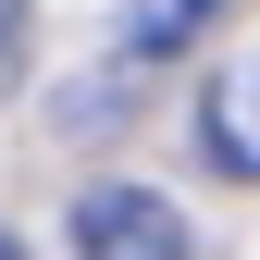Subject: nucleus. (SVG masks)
I'll use <instances>...</instances> for the list:
<instances>
[{
    "label": "nucleus",
    "instance_id": "1",
    "mask_svg": "<svg viewBox=\"0 0 260 260\" xmlns=\"http://www.w3.org/2000/svg\"><path fill=\"white\" fill-rule=\"evenodd\" d=\"M75 260H186V211L161 186H87L75 223H62Z\"/></svg>",
    "mask_w": 260,
    "mask_h": 260
},
{
    "label": "nucleus",
    "instance_id": "2",
    "mask_svg": "<svg viewBox=\"0 0 260 260\" xmlns=\"http://www.w3.org/2000/svg\"><path fill=\"white\" fill-rule=\"evenodd\" d=\"M199 161H211V174H248V186H260V50L211 75V100H199Z\"/></svg>",
    "mask_w": 260,
    "mask_h": 260
},
{
    "label": "nucleus",
    "instance_id": "3",
    "mask_svg": "<svg viewBox=\"0 0 260 260\" xmlns=\"http://www.w3.org/2000/svg\"><path fill=\"white\" fill-rule=\"evenodd\" d=\"M211 13H223V0H124V50L161 62V50H186V38H199Z\"/></svg>",
    "mask_w": 260,
    "mask_h": 260
},
{
    "label": "nucleus",
    "instance_id": "4",
    "mask_svg": "<svg viewBox=\"0 0 260 260\" xmlns=\"http://www.w3.org/2000/svg\"><path fill=\"white\" fill-rule=\"evenodd\" d=\"M25 75V0H0V87Z\"/></svg>",
    "mask_w": 260,
    "mask_h": 260
},
{
    "label": "nucleus",
    "instance_id": "5",
    "mask_svg": "<svg viewBox=\"0 0 260 260\" xmlns=\"http://www.w3.org/2000/svg\"><path fill=\"white\" fill-rule=\"evenodd\" d=\"M0 260H25V248H0Z\"/></svg>",
    "mask_w": 260,
    "mask_h": 260
}]
</instances>
